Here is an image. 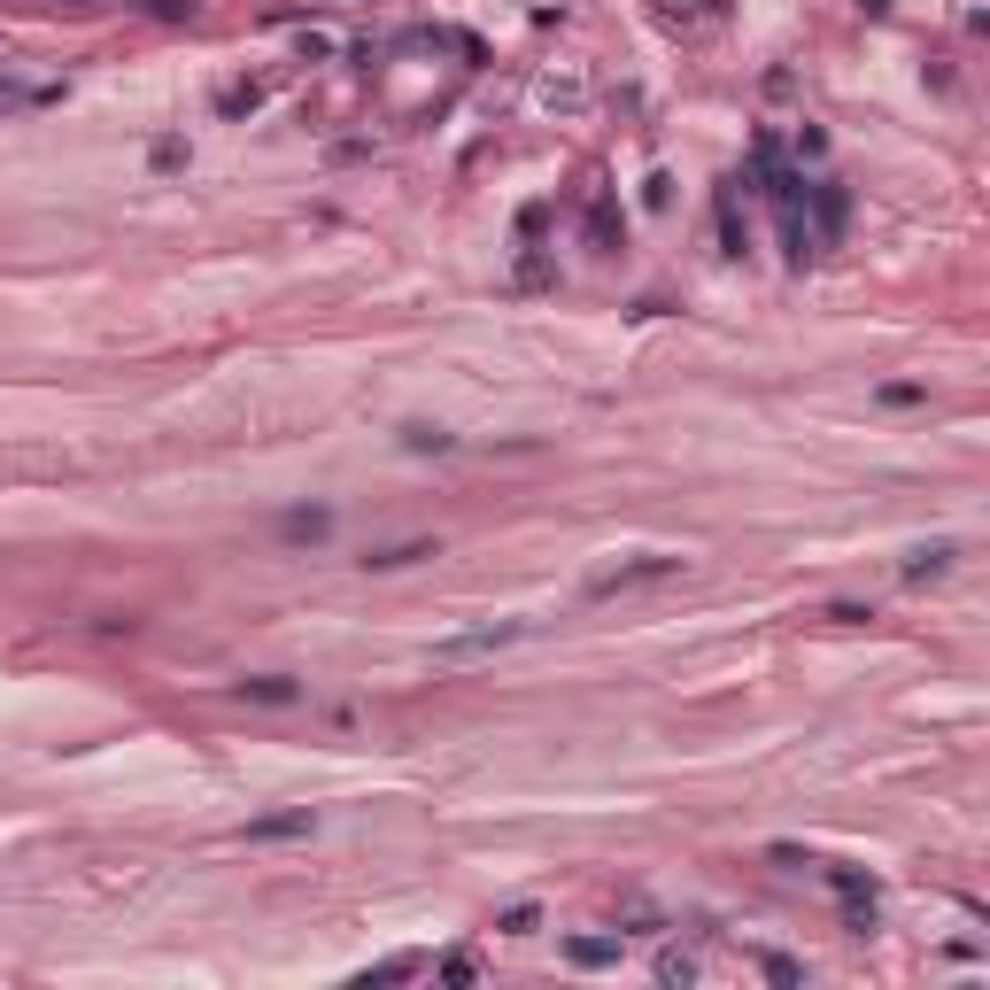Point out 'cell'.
I'll return each instance as SVG.
<instances>
[{
  "mask_svg": "<svg viewBox=\"0 0 990 990\" xmlns=\"http://www.w3.org/2000/svg\"><path fill=\"white\" fill-rule=\"evenodd\" d=\"M418 557H434V542H395V550H372L364 565L372 573H395V565H418Z\"/></svg>",
  "mask_w": 990,
  "mask_h": 990,
  "instance_id": "cell-11",
  "label": "cell"
},
{
  "mask_svg": "<svg viewBox=\"0 0 990 990\" xmlns=\"http://www.w3.org/2000/svg\"><path fill=\"white\" fill-rule=\"evenodd\" d=\"M526 635V620H503V627H473V635H449V643H434V659L457 665V659H488V651H503V643H518Z\"/></svg>",
  "mask_w": 990,
  "mask_h": 990,
  "instance_id": "cell-2",
  "label": "cell"
},
{
  "mask_svg": "<svg viewBox=\"0 0 990 990\" xmlns=\"http://www.w3.org/2000/svg\"><path fill=\"white\" fill-rule=\"evenodd\" d=\"M565 960H573V968H612V960H620V937H573Z\"/></svg>",
  "mask_w": 990,
  "mask_h": 990,
  "instance_id": "cell-8",
  "label": "cell"
},
{
  "mask_svg": "<svg viewBox=\"0 0 990 990\" xmlns=\"http://www.w3.org/2000/svg\"><path fill=\"white\" fill-rule=\"evenodd\" d=\"M403 442L410 449H449V434H434V426H403Z\"/></svg>",
  "mask_w": 990,
  "mask_h": 990,
  "instance_id": "cell-16",
  "label": "cell"
},
{
  "mask_svg": "<svg viewBox=\"0 0 990 990\" xmlns=\"http://www.w3.org/2000/svg\"><path fill=\"white\" fill-rule=\"evenodd\" d=\"M665 573H681V557H635V565L596 573V581H588V596H620V588H643V581H665Z\"/></svg>",
  "mask_w": 990,
  "mask_h": 990,
  "instance_id": "cell-3",
  "label": "cell"
},
{
  "mask_svg": "<svg viewBox=\"0 0 990 990\" xmlns=\"http://www.w3.org/2000/svg\"><path fill=\"white\" fill-rule=\"evenodd\" d=\"M659 976L665 983H696V960L689 952H659Z\"/></svg>",
  "mask_w": 990,
  "mask_h": 990,
  "instance_id": "cell-12",
  "label": "cell"
},
{
  "mask_svg": "<svg viewBox=\"0 0 990 990\" xmlns=\"http://www.w3.org/2000/svg\"><path fill=\"white\" fill-rule=\"evenodd\" d=\"M318 813L310 805H295V813H264V821H248V843H287V835H310Z\"/></svg>",
  "mask_w": 990,
  "mask_h": 990,
  "instance_id": "cell-4",
  "label": "cell"
},
{
  "mask_svg": "<svg viewBox=\"0 0 990 990\" xmlns=\"http://www.w3.org/2000/svg\"><path fill=\"white\" fill-rule=\"evenodd\" d=\"M279 534H287V542H326V534H333V511H326V503L287 511V518H279Z\"/></svg>",
  "mask_w": 990,
  "mask_h": 990,
  "instance_id": "cell-6",
  "label": "cell"
},
{
  "mask_svg": "<svg viewBox=\"0 0 990 990\" xmlns=\"http://www.w3.org/2000/svg\"><path fill=\"white\" fill-rule=\"evenodd\" d=\"M240 696H248V704H295L303 689H295L287 673H248V681H240Z\"/></svg>",
  "mask_w": 990,
  "mask_h": 990,
  "instance_id": "cell-7",
  "label": "cell"
},
{
  "mask_svg": "<svg viewBox=\"0 0 990 990\" xmlns=\"http://www.w3.org/2000/svg\"><path fill=\"white\" fill-rule=\"evenodd\" d=\"M828 890L843 898V929L867 937V929H874V882H867L859 867H828Z\"/></svg>",
  "mask_w": 990,
  "mask_h": 990,
  "instance_id": "cell-1",
  "label": "cell"
},
{
  "mask_svg": "<svg viewBox=\"0 0 990 990\" xmlns=\"http://www.w3.org/2000/svg\"><path fill=\"white\" fill-rule=\"evenodd\" d=\"M473 976H481L473 952H449V960H442V983H473Z\"/></svg>",
  "mask_w": 990,
  "mask_h": 990,
  "instance_id": "cell-15",
  "label": "cell"
},
{
  "mask_svg": "<svg viewBox=\"0 0 990 990\" xmlns=\"http://www.w3.org/2000/svg\"><path fill=\"white\" fill-rule=\"evenodd\" d=\"M403 976H418V960H379V968H364V983H403Z\"/></svg>",
  "mask_w": 990,
  "mask_h": 990,
  "instance_id": "cell-14",
  "label": "cell"
},
{
  "mask_svg": "<svg viewBox=\"0 0 990 990\" xmlns=\"http://www.w3.org/2000/svg\"><path fill=\"white\" fill-rule=\"evenodd\" d=\"M588 240H596V248H620V209H612V194L588 201Z\"/></svg>",
  "mask_w": 990,
  "mask_h": 990,
  "instance_id": "cell-9",
  "label": "cell"
},
{
  "mask_svg": "<svg viewBox=\"0 0 990 990\" xmlns=\"http://www.w3.org/2000/svg\"><path fill=\"white\" fill-rule=\"evenodd\" d=\"M952 557H960L952 542H929V550H913V557H905V581H937V573H944Z\"/></svg>",
  "mask_w": 990,
  "mask_h": 990,
  "instance_id": "cell-10",
  "label": "cell"
},
{
  "mask_svg": "<svg viewBox=\"0 0 990 990\" xmlns=\"http://www.w3.org/2000/svg\"><path fill=\"white\" fill-rule=\"evenodd\" d=\"M55 101H62V86H23V78L0 70V117H16V109H55Z\"/></svg>",
  "mask_w": 990,
  "mask_h": 990,
  "instance_id": "cell-5",
  "label": "cell"
},
{
  "mask_svg": "<svg viewBox=\"0 0 990 990\" xmlns=\"http://www.w3.org/2000/svg\"><path fill=\"white\" fill-rule=\"evenodd\" d=\"M534 921H542V913H534V905H511V913H503V921H495V929H503V937H534Z\"/></svg>",
  "mask_w": 990,
  "mask_h": 990,
  "instance_id": "cell-13",
  "label": "cell"
},
{
  "mask_svg": "<svg viewBox=\"0 0 990 990\" xmlns=\"http://www.w3.org/2000/svg\"><path fill=\"white\" fill-rule=\"evenodd\" d=\"M659 8H673V16H720L727 0H659Z\"/></svg>",
  "mask_w": 990,
  "mask_h": 990,
  "instance_id": "cell-17",
  "label": "cell"
}]
</instances>
